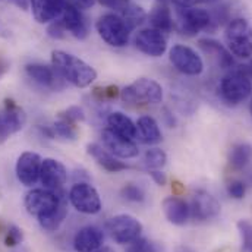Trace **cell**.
Instances as JSON below:
<instances>
[{
    "label": "cell",
    "mask_w": 252,
    "mask_h": 252,
    "mask_svg": "<svg viewBox=\"0 0 252 252\" xmlns=\"http://www.w3.org/2000/svg\"><path fill=\"white\" fill-rule=\"evenodd\" d=\"M24 205L28 214L37 217L40 226L47 232H56L67 216V201L59 190L32 189L25 195Z\"/></svg>",
    "instance_id": "6da1fadb"
},
{
    "label": "cell",
    "mask_w": 252,
    "mask_h": 252,
    "mask_svg": "<svg viewBox=\"0 0 252 252\" xmlns=\"http://www.w3.org/2000/svg\"><path fill=\"white\" fill-rule=\"evenodd\" d=\"M52 66L63 81L76 88L90 87L97 79V72L91 64L63 50L52 52Z\"/></svg>",
    "instance_id": "7a4b0ae2"
},
{
    "label": "cell",
    "mask_w": 252,
    "mask_h": 252,
    "mask_svg": "<svg viewBox=\"0 0 252 252\" xmlns=\"http://www.w3.org/2000/svg\"><path fill=\"white\" fill-rule=\"evenodd\" d=\"M227 50L239 59L252 58V28L244 18H233L224 28Z\"/></svg>",
    "instance_id": "3957f363"
},
{
    "label": "cell",
    "mask_w": 252,
    "mask_h": 252,
    "mask_svg": "<svg viewBox=\"0 0 252 252\" xmlns=\"http://www.w3.org/2000/svg\"><path fill=\"white\" fill-rule=\"evenodd\" d=\"M221 100L230 106H238L252 95L251 78L244 70H232L220 81Z\"/></svg>",
    "instance_id": "277c9868"
},
{
    "label": "cell",
    "mask_w": 252,
    "mask_h": 252,
    "mask_svg": "<svg viewBox=\"0 0 252 252\" xmlns=\"http://www.w3.org/2000/svg\"><path fill=\"white\" fill-rule=\"evenodd\" d=\"M121 98L126 104H158L163 101V88L154 79L139 78L121 91Z\"/></svg>",
    "instance_id": "5b68a950"
},
{
    "label": "cell",
    "mask_w": 252,
    "mask_h": 252,
    "mask_svg": "<svg viewBox=\"0 0 252 252\" xmlns=\"http://www.w3.org/2000/svg\"><path fill=\"white\" fill-rule=\"evenodd\" d=\"M98 35L112 47H125L129 43L130 30L126 27L124 19L116 13H106L98 18L95 24Z\"/></svg>",
    "instance_id": "8992f818"
},
{
    "label": "cell",
    "mask_w": 252,
    "mask_h": 252,
    "mask_svg": "<svg viewBox=\"0 0 252 252\" xmlns=\"http://www.w3.org/2000/svg\"><path fill=\"white\" fill-rule=\"evenodd\" d=\"M107 230L112 239L119 245H130L141 238L142 224L130 214H118L107 221Z\"/></svg>",
    "instance_id": "52a82bcc"
},
{
    "label": "cell",
    "mask_w": 252,
    "mask_h": 252,
    "mask_svg": "<svg viewBox=\"0 0 252 252\" xmlns=\"http://www.w3.org/2000/svg\"><path fill=\"white\" fill-rule=\"evenodd\" d=\"M178 30L181 34L193 37L201 31H211L210 12L201 7H178Z\"/></svg>",
    "instance_id": "ba28073f"
},
{
    "label": "cell",
    "mask_w": 252,
    "mask_h": 252,
    "mask_svg": "<svg viewBox=\"0 0 252 252\" xmlns=\"http://www.w3.org/2000/svg\"><path fill=\"white\" fill-rule=\"evenodd\" d=\"M69 202L72 207L82 214H97L101 211V198L90 184H75L69 190Z\"/></svg>",
    "instance_id": "9c48e42d"
},
{
    "label": "cell",
    "mask_w": 252,
    "mask_h": 252,
    "mask_svg": "<svg viewBox=\"0 0 252 252\" xmlns=\"http://www.w3.org/2000/svg\"><path fill=\"white\" fill-rule=\"evenodd\" d=\"M172 64L184 75L188 76H198L204 70V62L201 56L188 46L176 44L170 49L169 53Z\"/></svg>",
    "instance_id": "30bf717a"
},
{
    "label": "cell",
    "mask_w": 252,
    "mask_h": 252,
    "mask_svg": "<svg viewBox=\"0 0 252 252\" xmlns=\"http://www.w3.org/2000/svg\"><path fill=\"white\" fill-rule=\"evenodd\" d=\"M189 210L195 221H208L220 214V202L210 192L198 189L190 198Z\"/></svg>",
    "instance_id": "8fae6325"
},
{
    "label": "cell",
    "mask_w": 252,
    "mask_h": 252,
    "mask_svg": "<svg viewBox=\"0 0 252 252\" xmlns=\"http://www.w3.org/2000/svg\"><path fill=\"white\" fill-rule=\"evenodd\" d=\"M135 46L141 53L150 58H160L167 50V37L156 28H145L136 34Z\"/></svg>",
    "instance_id": "7c38bea8"
},
{
    "label": "cell",
    "mask_w": 252,
    "mask_h": 252,
    "mask_svg": "<svg viewBox=\"0 0 252 252\" xmlns=\"http://www.w3.org/2000/svg\"><path fill=\"white\" fill-rule=\"evenodd\" d=\"M43 158L32 151H25L16 161V178L25 187H32L40 181Z\"/></svg>",
    "instance_id": "4fadbf2b"
},
{
    "label": "cell",
    "mask_w": 252,
    "mask_h": 252,
    "mask_svg": "<svg viewBox=\"0 0 252 252\" xmlns=\"http://www.w3.org/2000/svg\"><path fill=\"white\" fill-rule=\"evenodd\" d=\"M101 138H103L104 148L109 150L113 156H116L119 158H133L139 153L138 145L132 139L113 132L109 127H106L103 130Z\"/></svg>",
    "instance_id": "5bb4252c"
},
{
    "label": "cell",
    "mask_w": 252,
    "mask_h": 252,
    "mask_svg": "<svg viewBox=\"0 0 252 252\" xmlns=\"http://www.w3.org/2000/svg\"><path fill=\"white\" fill-rule=\"evenodd\" d=\"M67 181V170L62 161L56 158H44L40 172V182L50 190H61Z\"/></svg>",
    "instance_id": "9a60e30c"
},
{
    "label": "cell",
    "mask_w": 252,
    "mask_h": 252,
    "mask_svg": "<svg viewBox=\"0 0 252 252\" xmlns=\"http://www.w3.org/2000/svg\"><path fill=\"white\" fill-rule=\"evenodd\" d=\"M62 21L66 31L70 32L75 38H78V40L87 38V35L90 32L87 18L84 16L81 9H78L72 1H67L62 13Z\"/></svg>",
    "instance_id": "2e32d148"
},
{
    "label": "cell",
    "mask_w": 252,
    "mask_h": 252,
    "mask_svg": "<svg viewBox=\"0 0 252 252\" xmlns=\"http://www.w3.org/2000/svg\"><path fill=\"white\" fill-rule=\"evenodd\" d=\"M32 16L40 24L56 21L63 13L67 0H30Z\"/></svg>",
    "instance_id": "e0dca14e"
},
{
    "label": "cell",
    "mask_w": 252,
    "mask_h": 252,
    "mask_svg": "<svg viewBox=\"0 0 252 252\" xmlns=\"http://www.w3.org/2000/svg\"><path fill=\"white\" fill-rule=\"evenodd\" d=\"M25 73L27 76L35 82L37 85L43 87V88H49V90H56L59 82L63 81L59 76V73L55 70V67L43 64V63H30L25 66Z\"/></svg>",
    "instance_id": "ac0fdd59"
},
{
    "label": "cell",
    "mask_w": 252,
    "mask_h": 252,
    "mask_svg": "<svg viewBox=\"0 0 252 252\" xmlns=\"http://www.w3.org/2000/svg\"><path fill=\"white\" fill-rule=\"evenodd\" d=\"M104 235L95 226H85L79 229L73 238V248L76 252H94L103 247Z\"/></svg>",
    "instance_id": "d6986e66"
},
{
    "label": "cell",
    "mask_w": 252,
    "mask_h": 252,
    "mask_svg": "<svg viewBox=\"0 0 252 252\" xmlns=\"http://www.w3.org/2000/svg\"><path fill=\"white\" fill-rule=\"evenodd\" d=\"M163 213L175 226H184L190 217L189 204L179 196H169L163 201Z\"/></svg>",
    "instance_id": "ffe728a7"
},
{
    "label": "cell",
    "mask_w": 252,
    "mask_h": 252,
    "mask_svg": "<svg viewBox=\"0 0 252 252\" xmlns=\"http://www.w3.org/2000/svg\"><path fill=\"white\" fill-rule=\"evenodd\" d=\"M87 151L97 161V164L100 167H103L109 173H119V172L127 169V166L124 161H119L116 158V156H113L109 150H106L100 144H95V142L94 144H88L87 145Z\"/></svg>",
    "instance_id": "44dd1931"
},
{
    "label": "cell",
    "mask_w": 252,
    "mask_h": 252,
    "mask_svg": "<svg viewBox=\"0 0 252 252\" xmlns=\"http://www.w3.org/2000/svg\"><path fill=\"white\" fill-rule=\"evenodd\" d=\"M0 115H1V119L6 125L9 135L19 132L27 124V115H25L24 109L19 104H16V101H13L12 98L4 100L3 112Z\"/></svg>",
    "instance_id": "7402d4cb"
},
{
    "label": "cell",
    "mask_w": 252,
    "mask_h": 252,
    "mask_svg": "<svg viewBox=\"0 0 252 252\" xmlns=\"http://www.w3.org/2000/svg\"><path fill=\"white\" fill-rule=\"evenodd\" d=\"M136 136L145 145H156L163 139L160 126L151 116H141L136 122Z\"/></svg>",
    "instance_id": "603a6c76"
},
{
    "label": "cell",
    "mask_w": 252,
    "mask_h": 252,
    "mask_svg": "<svg viewBox=\"0 0 252 252\" xmlns=\"http://www.w3.org/2000/svg\"><path fill=\"white\" fill-rule=\"evenodd\" d=\"M199 47L204 50L205 55H208L220 67L227 69V67L233 66L232 53L227 49H224L223 46H220V43H217L214 40H199Z\"/></svg>",
    "instance_id": "cb8c5ba5"
},
{
    "label": "cell",
    "mask_w": 252,
    "mask_h": 252,
    "mask_svg": "<svg viewBox=\"0 0 252 252\" xmlns=\"http://www.w3.org/2000/svg\"><path fill=\"white\" fill-rule=\"evenodd\" d=\"M150 24L151 28H156L164 34L170 32L175 28V21L170 9L166 6V3H158L157 6L153 7L150 12Z\"/></svg>",
    "instance_id": "d4e9b609"
},
{
    "label": "cell",
    "mask_w": 252,
    "mask_h": 252,
    "mask_svg": "<svg viewBox=\"0 0 252 252\" xmlns=\"http://www.w3.org/2000/svg\"><path fill=\"white\" fill-rule=\"evenodd\" d=\"M107 127L129 139L136 138V124H133L132 119L127 118L122 112H113L109 115Z\"/></svg>",
    "instance_id": "484cf974"
},
{
    "label": "cell",
    "mask_w": 252,
    "mask_h": 252,
    "mask_svg": "<svg viewBox=\"0 0 252 252\" xmlns=\"http://www.w3.org/2000/svg\"><path fill=\"white\" fill-rule=\"evenodd\" d=\"M252 161V147L247 142H241L232 147L229 153V163L235 170H244Z\"/></svg>",
    "instance_id": "4316f807"
},
{
    "label": "cell",
    "mask_w": 252,
    "mask_h": 252,
    "mask_svg": "<svg viewBox=\"0 0 252 252\" xmlns=\"http://www.w3.org/2000/svg\"><path fill=\"white\" fill-rule=\"evenodd\" d=\"M119 16L124 19V22L126 24V27L132 31V30L138 28V27L145 21L147 13H145V10H144L141 6L133 4V3H129L125 9L121 12V15H119Z\"/></svg>",
    "instance_id": "83f0119b"
},
{
    "label": "cell",
    "mask_w": 252,
    "mask_h": 252,
    "mask_svg": "<svg viewBox=\"0 0 252 252\" xmlns=\"http://www.w3.org/2000/svg\"><path fill=\"white\" fill-rule=\"evenodd\" d=\"M167 163V154L160 148H150L144 154V164L148 170H160Z\"/></svg>",
    "instance_id": "f1b7e54d"
},
{
    "label": "cell",
    "mask_w": 252,
    "mask_h": 252,
    "mask_svg": "<svg viewBox=\"0 0 252 252\" xmlns=\"http://www.w3.org/2000/svg\"><path fill=\"white\" fill-rule=\"evenodd\" d=\"M76 124H72L66 119L59 118L58 122H55V125L52 126L55 136H59L61 139H66V141H73L78 136V130H76Z\"/></svg>",
    "instance_id": "f546056e"
},
{
    "label": "cell",
    "mask_w": 252,
    "mask_h": 252,
    "mask_svg": "<svg viewBox=\"0 0 252 252\" xmlns=\"http://www.w3.org/2000/svg\"><path fill=\"white\" fill-rule=\"evenodd\" d=\"M238 230L241 235L242 252H252V223L248 220H239Z\"/></svg>",
    "instance_id": "4dcf8cb0"
},
{
    "label": "cell",
    "mask_w": 252,
    "mask_h": 252,
    "mask_svg": "<svg viewBox=\"0 0 252 252\" xmlns=\"http://www.w3.org/2000/svg\"><path fill=\"white\" fill-rule=\"evenodd\" d=\"M127 252H160V247L147 238H138L129 245Z\"/></svg>",
    "instance_id": "1f68e13d"
},
{
    "label": "cell",
    "mask_w": 252,
    "mask_h": 252,
    "mask_svg": "<svg viewBox=\"0 0 252 252\" xmlns=\"http://www.w3.org/2000/svg\"><path fill=\"white\" fill-rule=\"evenodd\" d=\"M122 196L126 201H130V202H142L145 198V193H144L142 188H139L138 185L127 184L122 188Z\"/></svg>",
    "instance_id": "d6a6232c"
},
{
    "label": "cell",
    "mask_w": 252,
    "mask_h": 252,
    "mask_svg": "<svg viewBox=\"0 0 252 252\" xmlns=\"http://www.w3.org/2000/svg\"><path fill=\"white\" fill-rule=\"evenodd\" d=\"M59 118L66 119V121H69L72 124H78V122L85 121V113H84V110L79 106H70L66 110H63V112L59 113Z\"/></svg>",
    "instance_id": "836d02e7"
},
{
    "label": "cell",
    "mask_w": 252,
    "mask_h": 252,
    "mask_svg": "<svg viewBox=\"0 0 252 252\" xmlns=\"http://www.w3.org/2000/svg\"><path fill=\"white\" fill-rule=\"evenodd\" d=\"M227 193L235 199H242L247 193V185L242 181H232L227 185Z\"/></svg>",
    "instance_id": "e575fe53"
},
{
    "label": "cell",
    "mask_w": 252,
    "mask_h": 252,
    "mask_svg": "<svg viewBox=\"0 0 252 252\" xmlns=\"http://www.w3.org/2000/svg\"><path fill=\"white\" fill-rule=\"evenodd\" d=\"M21 242H22V230L16 226H10L6 232V239H4L6 247H16Z\"/></svg>",
    "instance_id": "d590c367"
},
{
    "label": "cell",
    "mask_w": 252,
    "mask_h": 252,
    "mask_svg": "<svg viewBox=\"0 0 252 252\" xmlns=\"http://www.w3.org/2000/svg\"><path fill=\"white\" fill-rule=\"evenodd\" d=\"M121 94L119 88L115 85H109L104 88H95L94 90V95H97L100 100H113Z\"/></svg>",
    "instance_id": "8d00e7d4"
},
{
    "label": "cell",
    "mask_w": 252,
    "mask_h": 252,
    "mask_svg": "<svg viewBox=\"0 0 252 252\" xmlns=\"http://www.w3.org/2000/svg\"><path fill=\"white\" fill-rule=\"evenodd\" d=\"M47 32H49V35H50L52 38H55V40H62V38H64V35H66L67 31H66V28H64V24H63L62 19H56V21L50 22V27H49Z\"/></svg>",
    "instance_id": "74e56055"
},
{
    "label": "cell",
    "mask_w": 252,
    "mask_h": 252,
    "mask_svg": "<svg viewBox=\"0 0 252 252\" xmlns=\"http://www.w3.org/2000/svg\"><path fill=\"white\" fill-rule=\"evenodd\" d=\"M97 1H100L103 6H106L109 9H115V10H119V12H122L126 6L130 3L129 0H97Z\"/></svg>",
    "instance_id": "f35d334b"
},
{
    "label": "cell",
    "mask_w": 252,
    "mask_h": 252,
    "mask_svg": "<svg viewBox=\"0 0 252 252\" xmlns=\"http://www.w3.org/2000/svg\"><path fill=\"white\" fill-rule=\"evenodd\" d=\"M148 172H150V176L153 178V181H154L157 185H160V187L166 185V182H167L166 173H163L161 170H148Z\"/></svg>",
    "instance_id": "ab89813d"
},
{
    "label": "cell",
    "mask_w": 252,
    "mask_h": 252,
    "mask_svg": "<svg viewBox=\"0 0 252 252\" xmlns=\"http://www.w3.org/2000/svg\"><path fill=\"white\" fill-rule=\"evenodd\" d=\"M170 1H173L178 7H195L201 3H205V0H170Z\"/></svg>",
    "instance_id": "60d3db41"
},
{
    "label": "cell",
    "mask_w": 252,
    "mask_h": 252,
    "mask_svg": "<svg viewBox=\"0 0 252 252\" xmlns=\"http://www.w3.org/2000/svg\"><path fill=\"white\" fill-rule=\"evenodd\" d=\"M95 1H97V0H72V3H73L78 9H81V10L91 9V7L94 6Z\"/></svg>",
    "instance_id": "b9f144b4"
},
{
    "label": "cell",
    "mask_w": 252,
    "mask_h": 252,
    "mask_svg": "<svg viewBox=\"0 0 252 252\" xmlns=\"http://www.w3.org/2000/svg\"><path fill=\"white\" fill-rule=\"evenodd\" d=\"M9 136H10V135H9V132H7V129H6V125H4V122H3V119H1V115H0V142L6 141Z\"/></svg>",
    "instance_id": "7bdbcfd3"
},
{
    "label": "cell",
    "mask_w": 252,
    "mask_h": 252,
    "mask_svg": "<svg viewBox=\"0 0 252 252\" xmlns=\"http://www.w3.org/2000/svg\"><path fill=\"white\" fill-rule=\"evenodd\" d=\"M6 69H7V63L3 62V61L0 59V76L6 72Z\"/></svg>",
    "instance_id": "ee69618b"
},
{
    "label": "cell",
    "mask_w": 252,
    "mask_h": 252,
    "mask_svg": "<svg viewBox=\"0 0 252 252\" xmlns=\"http://www.w3.org/2000/svg\"><path fill=\"white\" fill-rule=\"evenodd\" d=\"M176 252H195L192 248H189V247H185V245H182V247H179V248H176Z\"/></svg>",
    "instance_id": "f6af8a7d"
},
{
    "label": "cell",
    "mask_w": 252,
    "mask_h": 252,
    "mask_svg": "<svg viewBox=\"0 0 252 252\" xmlns=\"http://www.w3.org/2000/svg\"><path fill=\"white\" fill-rule=\"evenodd\" d=\"M94 252H115L113 248H110V247H101V248H98L97 251Z\"/></svg>",
    "instance_id": "bcb514c9"
},
{
    "label": "cell",
    "mask_w": 252,
    "mask_h": 252,
    "mask_svg": "<svg viewBox=\"0 0 252 252\" xmlns=\"http://www.w3.org/2000/svg\"><path fill=\"white\" fill-rule=\"evenodd\" d=\"M250 109H251V113H252V98H251V104H250Z\"/></svg>",
    "instance_id": "7dc6e473"
}]
</instances>
